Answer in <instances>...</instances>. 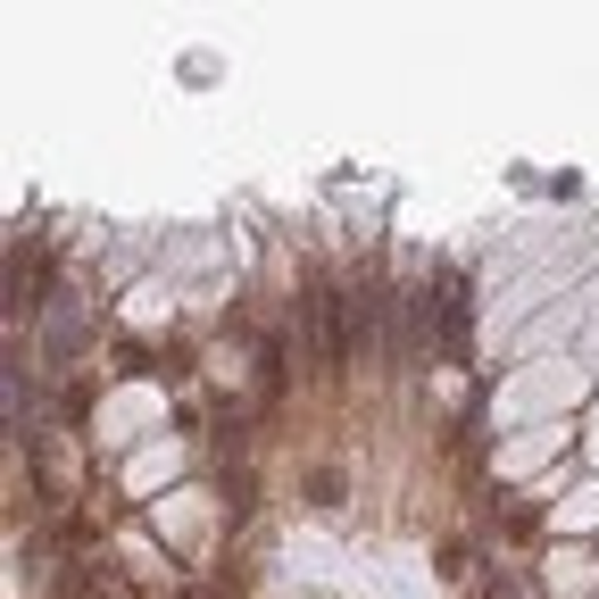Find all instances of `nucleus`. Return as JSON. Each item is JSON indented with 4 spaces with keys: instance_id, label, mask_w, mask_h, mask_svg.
<instances>
[{
    "instance_id": "f03ea898",
    "label": "nucleus",
    "mask_w": 599,
    "mask_h": 599,
    "mask_svg": "<svg viewBox=\"0 0 599 599\" xmlns=\"http://www.w3.org/2000/svg\"><path fill=\"white\" fill-rule=\"evenodd\" d=\"M308 500H316V508H342V474L316 467V474H308Z\"/></svg>"
},
{
    "instance_id": "f257e3e1",
    "label": "nucleus",
    "mask_w": 599,
    "mask_h": 599,
    "mask_svg": "<svg viewBox=\"0 0 599 599\" xmlns=\"http://www.w3.org/2000/svg\"><path fill=\"white\" fill-rule=\"evenodd\" d=\"M300 316H308V359L325 366V375H342V366L359 359V333H350V292H333V284H308Z\"/></svg>"
},
{
    "instance_id": "7ed1b4c3",
    "label": "nucleus",
    "mask_w": 599,
    "mask_h": 599,
    "mask_svg": "<svg viewBox=\"0 0 599 599\" xmlns=\"http://www.w3.org/2000/svg\"><path fill=\"white\" fill-rule=\"evenodd\" d=\"M483 599H533V591H524V575H491V591Z\"/></svg>"
}]
</instances>
